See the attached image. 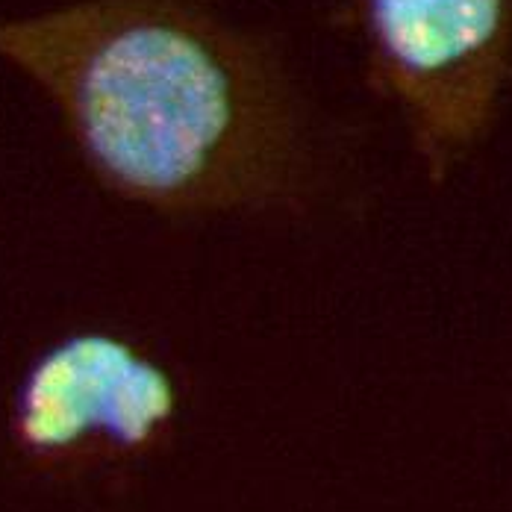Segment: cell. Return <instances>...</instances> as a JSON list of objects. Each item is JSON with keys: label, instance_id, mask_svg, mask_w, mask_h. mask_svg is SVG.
Masks as SVG:
<instances>
[{"label": "cell", "instance_id": "1", "mask_svg": "<svg viewBox=\"0 0 512 512\" xmlns=\"http://www.w3.org/2000/svg\"><path fill=\"white\" fill-rule=\"evenodd\" d=\"M121 192L183 212L295 204L321 171L324 115L280 48L204 0H95L0 24Z\"/></svg>", "mask_w": 512, "mask_h": 512}, {"label": "cell", "instance_id": "3", "mask_svg": "<svg viewBox=\"0 0 512 512\" xmlns=\"http://www.w3.org/2000/svg\"><path fill=\"white\" fill-rule=\"evenodd\" d=\"M174 386L168 374L133 348L80 336L42 359L18 404L24 442L59 451L89 433L118 445H145L174 415Z\"/></svg>", "mask_w": 512, "mask_h": 512}, {"label": "cell", "instance_id": "2", "mask_svg": "<svg viewBox=\"0 0 512 512\" xmlns=\"http://www.w3.org/2000/svg\"><path fill=\"white\" fill-rule=\"evenodd\" d=\"M365 74L415 156L445 177L492 130L512 86V0H354Z\"/></svg>", "mask_w": 512, "mask_h": 512}]
</instances>
